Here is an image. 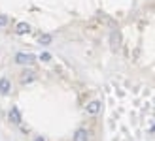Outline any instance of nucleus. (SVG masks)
I'll return each mask as SVG.
<instances>
[{
    "mask_svg": "<svg viewBox=\"0 0 155 141\" xmlns=\"http://www.w3.org/2000/svg\"><path fill=\"white\" fill-rule=\"evenodd\" d=\"M28 32H30V25H28V23H17V25H15V34L23 36V34H28Z\"/></svg>",
    "mask_w": 155,
    "mask_h": 141,
    "instance_id": "nucleus-5",
    "label": "nucleus"
},
{
    "mask_svg": "<svg viewBox=\"0 0 155 141\" xmlns=\"http://www.w3.org/2000/svg\"><path fill=\"white\" fill-rule=\"evenodd\" d=\"M119 45H121V32L119 30H114L112 32V47L114 49H119Z\"/></svg>",
    "mask_w": 155,
    "mask_h": 141,
    "instance_id": "nucleus-7",
    "label": "nucleus"
},
{
    "mask_svg": "<svg viewBox=\"0 0 155 141\" xmlns=\"http://www.w3.org/2000/svg\"><path fill=\"white\" fill-rule=\"evenodd\" d=\"M98 111H100V102H98V100L87 104V113H89V115H97Z\"/></svg>",
    "mask_w": 155,
    "mask_h": 141,
    "instance_id": "nucleus-8",
    "label": "nucleus"
},
{
    "mask_svg": "<svg viewBox=\"0 0 155 141\" xmlns=\"http://www.w3.org/2000/svg\"><path fill=\"white\" fill-rule=\"evenodd\" d=\"M40 60H42V62H49V60H51V55H49V53H42V55H40Z\"/></svg>",
    "mask_w": 155,
    "mask_h": 141,
    "instance_id": "nucleus-10",
    "label": "nucleus"
},
{
    "mask_svg": "<svg viewBox=\"0 0 155 141\" xmlns=\"http://www.w3.org/2000/svg\"><path fill=\"white\" fill-rule=\"evenodd\" d=\"M34 141H45V139H44V137H36Z\"/></svg>",
    "mask_w": 155,
    "mask_h": 141,
    "instance_id": "nucleus-12",
    "label": "nucleus"
},
{
    "mask_svg": "<svg viewBox=\"0 0 155 141\" xmlns=\"http://www.w3.org/2000/svg\"><path fill=\"white\" fill-rule=\"evenodd\" d=\"M51 40H53L51 34H42L40 38H38V43H42V45H49V43H51Z\"/></svg>",
    "mask_w": 155,
    "mask_h": 141,
    "instance_id": "nucleus-9",
    "label": "nucleus"
},
{
    "mask_svg": "<svg viewBox=\"0 0 155 141\" xmlns=\"http://www.w3.org/2000/svg\"><path fill=\"white\" fill-rule=\"evenodd\" d=\"M10 90H12L10 79H8V77H2V79H0V94H10Z\"/></svg>",
    "mask_w": 155,
    "mask_h": 141,
    "instance_id": "nucleus-6",
    "label": "nucleus"
},
{
    "mask_svg": "<svg viewBox=\"0 0 155 141\" xmlns=\"http://www.w3.org/2000/svg\"><path fill=\"white\" fill-rule=\"evenodd\" d=\"M8 117H10V121H12L13 124H21V113H19L17 107H12L10 113H8Z\"/></svg>",
    "mask_w": 155,
    "mask_h": 141,
    "instance_id": "nucleus-4",
    "label": "nucleus"
},
{
    "mask_svg": "<svg viewBox=\"0 0 155 141\" xmlns=\"http://www.w3.org/2000/svg\"><path fill=\"white\" fill-rule=\"evenodd\" d=\"M72 141H89V132L85 128H78L74 132V139Z\"/></svg>",
    "mask_w": 155,
    "mask_h": 141,
    "instance_id": "nucleus-3",
    "label": "nucleus"
},
{
    "mask_svg": "<svg viewBox=\"0 0 155 141\" xmlns=\"http://www.w3.org/2000/svg\"><path fill=\"white\" fill-rule=\"evenodd\" d=\"M36 79V72H34V70H23V72H21V83L23 85H28V83H32Z\"/></svg>",
    "mask_w": 155,
    "mask_h": 141,
    "instance_id": "nucleus-2",
    "label": "nucleus"
},
{
    "mask_svg": "<svg viewBox=\"0 0 155 141\" xmlns=\"http://www.w3.org/2000/svg\"><path fill=\"white\" fill-rule=\"evenodd\" d=\"M15 62L21 66H30L36 62V55H30V53H17L15 55Z\"/></svg>",
    "mask_w": 155,
    "mask_h": 141,
    "instance_id": "nucleus-1",
    "label": "nucleus"
},
{
    "mask_svg": "<svg viewBox=\"0 0 155 141\" xmlns=\"http://www.w3.org/2000/svg\"><path fill=\"white\" fill-rule=\"evenodd\" d=\"M8 21H10V19H8L6 15H0V27H6V25H8Z\"/></svg>",
    "mask_w": 155,
    "mask_h": 141,
    "instance_id": "nucleus-11",
    "label": "nucleus"
}]
</instances>
